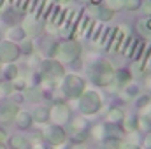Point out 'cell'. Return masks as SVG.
<instances>
[{
	"mask_svg": "<svg viewBox=\"0 0 151 149\" xmlns=\"http://www.w3.org/2000/svg\"><path fill=\"white\" fill-rule=\"evenodd\" d=\"M116 77H118V82H119V84H127V82L130 81V74H128L127 70H119V72L116 74Z\"/></svg>",
	"mask_w": 151,
	"mask_h": 149,
	"instance_id": "cell-21",
	"label": "cell"
},
{
	"mask_svg": "<svg viewBox=\"0 0 151 149\" xmlns=\"http://www.w3.org/2000/svg\"><path fill=\"white\" fill-rule=\"evenodd\" d=\"M28 2H30V0H21V2H18V9H19V11H25L27 5H28Z\"/></svg>",
	"mask_w": 151,
	"mask_h": 149,
	"instance_id": "cell-30",
	"label": "cell"
},
{
	"mask_svg": "<svg viewBox=\"0 0 151 149\" xmlns=\"http://www.w3.org/2000/svg\"><path fill=\"white\" fill-rule=\"evenodd\" d=\"M121 2H125V0H121Z\"/></svg>",
	"mask_w": 151,
	"mask_h": 149,
	"instance_id": "cell-41",
	"label": "cell"
},
{
	"mask_svg": "<svg viewBox=\"0 0 151 149\" xmlns=\"http://www.w3.org/2000/svg\"><path fill=\"white\" fill-rule=\"evenodd\" d=\"M146 104H148V98H146V97L139 100V105H141V107H142V105H146Z\"/></svg>",
	"mask_w": 151,
	"mask_h": 149,
	"instance_id": "cell-34",
	"label": "cell"
},
{
	"mask_svg": "<svg viewBox=\"0 0 151 149\" xmlns=\"http://www.w3.org/2000/svg\"><path fill=\"white\" fill-rule=\"evenodd\" d=\"M107 130H109V133H114L113 137H119L121 135V128H116V126H107Z\"/></svg>",
	"mask_w": 151,
	"mask_h": 149,
	"instance_id": "cell-27",
	"label": "cell"
},
{
	"mask_svg": "<svg viewBox=\"0 0 151 149\" xmlns=\"http://www.w3.org/2000/svg\"><path fill=\"white\" fill-rule=\"evenodd\" d=\"M18 18H19V14H18L16 11H12V9L5 11V14H4V19H5V23H9V25L16 23V21H18Z\"/></svg>",
	"mask_w": 151,
	"mask_h": 149,
	"instance_id": "cell-16",
	"label": "cell"
},
{
	"mask_svg": "<svg viewBox=\"0 0 151 149\" xmlns=\"http://www.w3.org/2000/svg\"><path fill=\"white\" fill-rule=\"evenodd\" d=\"M146 146L151 148V135H148V139H146Z\"/></svg>",
	"mask_w": 151,
	"mask_h": 149,
	"instance_id": "cell-36",
	"label": "cell"
},
{
	"mask_svg": "<svg viewBox=\"0 0 151 149\" xmlns=\"http://www.w3.org/2000/svg\"><path fill=\"white\" fill-rule=\"evenodd\" d=\"M23 30H25V34H28V35H35L39 32V23L35 19H27Z\"/></svg>",
	"mask_w": 151,
	"mask_h": 149,
	"instance_id": "cell-12",
	"label": "cell"
},
{
	"mask_svg": "<svg viewBox=\"0 0 151 149\" xmlns=\"http://www.w3.org/2000/svg\"><path fill=\"white\" fill-rule=\"evenodd\" d=\"M121 148V142L118 139H109L106 140V149H119Z\"/></svg>",
	"mask_w": 151,
	"mask_h": 149,
	"instance_id": "cell-22",
	"label": "cell"
},
{
	"mask_svg": "<svg viewBox=\"0 0 151 149\" xmlns=\"http://www.w3.org/2000/svg\"><path fill=\"white\" fill-rule=\"evenodd\" d=\"M5 137H7V135H5V132L0 128V142H4V140H5Z\"/></svg>",
	"mask_w": 151,
	"mask_h": 149,
	"instance_id": "cell-32",
	"label": "cell"
},
{
	"mask_svg": "<svg viewBox=\"0 0 151 149\" xmlns=\"http://www.w3.org/2000/svg\"><path fill=\"white\" fill-rule=\"evenodd\" d=\"M123 149H139V148H137V146H134V144H127Z\"/></svg>",
	"mask_w": 151,
	"mask_h": 149,
	"instance_id": "cell-35",
	"label": "cell"
},
{
	"mask_svg": "<svg viewBox=\"0 0 151 149\" xmlns=\"http://www.w3.org/2000/svg\"><path fill=\"white\" fill-rule=\"evenodd\" d=\"M0 149H5V148H4V146H2V142H0Z\"/></svg>",
	"mask_w": 151,
	"mask_h": 149,
	"instance_id": "cell-40",
	"label": "cell"
},
{
	"mask_svg": "<svg viewBox=\"0 0 151 149\" xmlns=\"http://www.w3.org/2000/svg\"><path fill=\"white\" fill-rule=\"evenodd\" d=\"M25 30L23 28H18V27H14V28H11L9 32H7V37H11L12 40H23L25 39Z\"/></svg>",
	"mask_w": 151,
	"mask_h": 149,
	"instance_id": "cell-13",
	"label": "cell"
},
{
	"mask_svg": "<svg viewBox=\"0 0 151 149\" xmlns=\"http://www.w3.org/2000/svg\"><path fill=\"white\" fill-rule=\"evenodd\" d=\"M49 116L56 121V123H63L69 119V107H65L63 104H58L53 107V111L49 112Z\"/></svg>",
	"mask_w": 151,
	"mask_h": 149,
	"instance_id": "cell-9",
	"label": "cell"
},
{
	"mask_svg": "<svg viewBox=\"0 0 151 149\" xmlns=\"http://www.w3.org/2000/svg\"><path fill=\"white\" fill-rule=\"evenodd\" d=\"M79 51H81V47H79L77 42H74V40H67V42H63V44L58 46L56 54H58L63 62H74L76 58L79 56Z\"/></svg>",
	"mask_w": 151,
	"mask_h": 149,
	"instance_id": "cell-4",
	"label": "cell"
},
{
	"mask_svg": "<svg viewBox=\"0 0 151 149\" xmlns=\"http://www.w3.org/2000/svg\"><path fill=\"white\" fill-rule=\"evenodd\" d=\"M18 114V107L12 102H4L0 104V121H12Z\"/></svg>",
	"mask_w": 151,
	"mask_h": 149,
	"instance_id": "cell-7",
	"label": "cell"
},
{
	"mask_svg": "<svg viewBox=\"0 0 151 149\" xmlns=\"http://www.w3.org/2000/svg\"><path fill=\"white\" fill-rule=\"evenodd\" d=\"M40 97H42V93H40L39 88H27V90H25V98H27L28 102H39Z\"/></svg>",
	"mask_w": 151,
	"mask_h": 149,
	"instance_id": "cell-11",
	"label": "cell"
},
{
	"mask_svg": "<svg viewBox=\"0 0 151 149\" xmlns=\"http://www.w3.org/2000/svg\"><path fill=\"white\" fill-rule=\"evenodd\" d=\"M142 12L144 14H151V0L142 2Z\"/></svg>",
	"mask_w": 151,
	"mask_h": 149,
	"instance_id": "cell-26",
	"label": "cell"
},
{
	"mask_svg": "<svg viewBox=\"0 0 151 149\" xmlns=\"http://www.w3.org/2000/svg\"><path fill=\"white\" fill-rule=\"evenodd\" d=\"M135 126H137V121H135V117H130V119L125 123V128H127V130H135Z\"/></svg>",
	"mask_w": 151,
	"mask_h": 149,
	"instance_id": "cell-24",
	"label": "cell"
},
{
	"mask_svg": "<svg viewBox=\"0 0 151 149\" xmlns=\"http://www.w3.org/2000/svg\"><path fill=\"white\" fill-rule=\"evenodd\" d=\"M144 27H146V30H148V32H151V18L146 21V23H144Z\"/></svg>",
	"mask_w": 151,
	"mask_h": 149,
	"instance_id": "cell-33",
	"label": "cell"
},
{
	"mask_svg": "<svg viewBox=\"0 0 151 149\" xmlns=\"http://www.w3.org/2000/svg\"><path fill=\"white\" fill-rule=\"evenodd\" d=\"M142 51H144V42H135V47H134L132 56H134L135 60H139V58L142 56Z\"/></svg>",
	"mask_w": 151,
	"mask_h": 149,
	"instance_id": "cell-19",
	"label": "cell"
},
{
	"mask_svg": "<svg viewBox=\"0 0 151 149\" xmlns=\"http://www.w3.org/2000/svg\"><path fill=\"white\" fill-rule=\"evenodd\" d=\"M79 109L84 112V114H95V112L100 109V97L95 91L83 93V97L79 100Z\"/></svg>",
	"mask_w": 151,
	"mask_h": 149,
	"instance_id": "cell-2",
	"label": "cell"
},
{
	"mask_svg": "<svg viewBox=\"0 0 151 149\" xmlns=\"http://www.w3.org/2000/svg\"><path fill=\"white\" fill-rule=\"evenodd\" d=\"M11 148L12 149H25L27 148V140H25V137H21V135H14V137L11 139Z\"/></svg>",
	"mask_w": 151,
	"mask_h": 149,
	"instance_id": "cell-14",
	"label": "cell"
},
{
	"mask_svg": "<svg viewBox=\"0 0 151 149\" xmlns=\"http://www.w3.org/2000/svg\"><path fill=\"white\" fill-rule=\"evenodd\" d=\"M114 46H113V49L114 51H118L119 49V44H121V40H123V35H121V32L119 30H116V34H114Z\"/></svg>",
	"mask_w": 151,
	"mask_h": 149,
	"instance_id": "cell-23",
	"label": "cell"
},
{
	"mask_svg": "<svg viewBox=\"0 0 151 149\" xmlns=\"http://www.w3.org/2000/svg\"><path fill=\"white\" fill-rule=\"evenodd\" d=\"M91 2H93V4H100L102 0H91Z\"/></svg>",
	"mask_w": 151,
	"mask_h": 149,
	"instance_id": "cell-39",
	"label": "cell"
},
{
	"mask_svg": "<svg viewBox=\"0 0 151 149\" xmlns=\"http://www.w3.org/2000/svg\"><path fill=\"white\" fill-rule=\"evenodd\" d=\"M137 4H139L137 0H130V2H128V7H130V9H134V7H137Z\"/></svg>",
	"mask_w": 151,
	"mask_h": 149,
	"instance_id": "cell-31",
	"label": "cell"
},
{
	"mask_svg": "<svg viewBox=\"0 0 151 149\" xmlns=\"http://www.w3.org/2000/svg\"><path fill=\"white\" fill-rule=\"evenodd\" d=\"M23 51L28 54V53H32V42L30 40H25V44H23Z\"/></svg>",
	"mask_w": 151,
	"mask_h": 149,
	"instance_id": "cell-29",
	"label": "cell"
},
{
	"mask_svg": "<svg viewBox=\"0 0 151 149\" xmlns=\"http://www.w3.org/2000/svg\"><path fill=\"white\" fill-rule=\"evenodd\" d=\"M19 56V47L12 42H2L0 44V60L2 62H14Z\"/></svg>",
	"mask_w": 151,
	"mask_h": 149,
	"instance_id": "cell-6",
	"label": "cell"
},
{
	"mask_svg": "<svg viewBox=\"0 0 151 149\" xmlns=\"http://www.w3.org/2000/svg\"><path fill=\"white\" fill-rule=\"evenodd\" d=\"M4 75H5V79H16V75H18V69L14 67V65H9L7 69H5V72H4Z\"/></svg>",
	"mask_w": 151,
	"mask_h": 149,
	"instance_id": "cell-20",
	"label": "cell"
},
{
	"mask_svg": "<svg viewBox=\"0 0 151 149\" xmlns=\"http://www.w3.org/2000/svg\"><path fill=\"white\" fill-rule=\"evenodd\" d=\"M12 90H14V86H12L11 82H4V84H2V91H4V93L9 95V93H12Z\"/></svg>",
	"mask_w": 151,
	"mask_h": 149,
	"instance_id": "cell-25",
	"label": "cell"
},
{
	"mask_svg": "<svg viewBox=\"0 0 151 149\" xmlns=\"http://www.w3.org/2000/svg\"><path fill=\"white\" fill-rule=\"evenodd\" d=\"M99 18L102 21H109L113 18V11L109 7H99Z\"/></svg>",
	"mask_w": 151,
	"mask_h": 149,
	"instance_id": "cell-17",
	"label": "cell"
},
{
	"mask_svg": "<svg viewBox=\"0 0 151 149\" xmlns=\"http://www.w3.org/2000/svg\"><path fill=\"white\" fill-rule=\"evenodd\" d=\"M46 139H47L51 144L58 146V144H62V142L65 140V132H63V128H60V126H49V128L46 130Z\"/></svg>",
	"mask_w": 151,
	"mask_h": 149,
	"instance_id": "cell-8",
	"label": "cell"
},
{
	"mask_svg": "<svg viewBox=\"0 0 151 149\" xmlns=\"http://www.w3.org/2000/svg\"><path fill=\"white\" fill-rule=\"evenodd\" d=\"M32 149H44V148H42L40 144H35V146H34V148H32Z\"/></svg>",
	"mask_w": 151,
	"mask_h": 149,
	"instance_id": "cell-38",
	"label": "cell"
},
{
	"mask_svg": "<svg viewBox=\"0 0 151 149\" xmlns=\"http://www.w3.org/2000/svg\"><path fill=\"white\" fill-rule=\"evenodd\" d=\"M34 119L39 121V123L47 121V119H49V111H47V109H44V107H39L37 111L34 112Z\"/></svg>",
	"mask_w": 151,
	"mask_h": 149,
	"instance_id": "cell-15",
	"label": "cell"
},
{
	"mask_svg": "<svg viewBox=\"0 0 151 149\" xmlns=\"http://www.w3.org/2000/svg\"><path fill=\"white\" fill-rule=\"evenodd\" d=\"M16 123L19 128H28L32 125V116L28 112H18L16 114Z\"/></svg>",
	"mask_w": 151,
	"mask_h": 149,
	"instance_id": "cell-10",
	"label": "cell"
},
{
	"mask_svg": "<svg viewBox=\"0 0 151 149\" xmlns=\"http://www.w3.org/2000/svg\"><path fill=\"white\" fill-rule=\"evenodd\" d=\"M83 90H84V81L81 77H77V75L65 77V81H63V91H65L67 97L76 98V97H79L83 93Z\"/></svg>",
	"mask_w": 151,
	"mask_h": 149,
	"instance_id": "cell-3",
	"label": "cell"
},
{
	"mask_svg": "<svg viewBox=\"0 0 151 149\" xmlns=\"http://www.w3.org/2000/svg\"><path fill=\"white\" fill-rule=\"evenodd\" d=\"M88 75L93 82L100 84V86H107L111 81L114 79V72L111 63L107 62H97L95 65H91L88 69Z\"/></svg>",
	"mask_w": 151,
	"mask_h": 149,
	"instance_id": "cell-1",
	"label": "cell"
},
{
	"mask_svg": "<svg viewBox=\"0 0 151 149\" xmlns=\"http://www.w3.org/2000/svg\"><path fill=\"white\" fill-rule=\"evenodd\" d=\"M62 2H65V0H62Z\"/></svg>",
	"mask_w": 151,
	"mask_h": 149,
	"instance_id": "cell-42",
	"label": "cell"
},
{
	"mask_svg": "<svg viewBox=\"0 0 151 149\" xmlns=\"http://www.w3.org/2000/svg\"><path fill=\"white\" fill-rule=\"evenodd\" d=\"M137 91H139V90H137L135 86H130V88H127L125 93H127V97H134V95H137Z\"/></svg>",
	"mask_w": 151,
	"mask_h": 149,
	"instance_id": "cell-28",
	"label": "cell"
},
{
	"mask_svg": "<svg viewBox=\"0 0 151 149\" xmlns=\"http://www.w3.org/2000/svg\"><path fill=\"white\" fill-rule=\"evenodd\" d=\"M144 121H146V123H144V125H146V126H148V128H151V119H144Z\"/></svg>",
	"mask_w": 151,
	"mask_h": 149,
	"instance_id": "cell-37",
	"label": "cell"
},
{
	"mask_svg": "<svg viewBox=\"0 0 151 149\" xmlns=\"http://www.w3.org/2000/svg\"><path fill=\"white\" fill-rule=\"evenodd\" d=\"M40 74L44 75L46 79L53 81V79H58L63 75V67L58 63V62H53V60H46L40 63Z\"/></svg>",
	"mask_w": 151,
	"mask_h": 149,
	"instance_id": "cell-5",
	"label": "cell"
},
{
	"mask_svg": "<svg viewBox=\"0 0 151 149\" xmlns=\"http://www.w3.org/2000/svg\"><path fill=\"white\" fill-rule=\"evenodd\" d=\"M109 121H113V123L123 121V112L119 111V109H111L109 111Z\"/></svg>",
	"mask_w": 151,
	"mask_h": 149,
	"instance_id": "cell-18",
	"label": "cell"
}]
</instances>
